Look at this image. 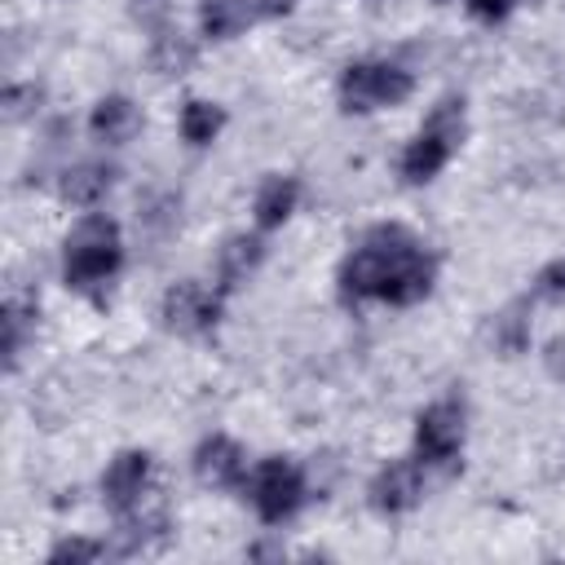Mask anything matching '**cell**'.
<instances>
[{"instance_id":"cell-7","label":"cell","mask_w":565,"mask_h":565,"mask_svg":"<svg viewBox=\"0 0 565 565\" xmlns=\"http://www.w3.org/2000/svg\"><path fill=\"white\" fill-rule=\"evenodd\" d=\"M225 291L212 278H177L159 296V327L177 340H199L212 335L225 318Z\"/></svg>"},{"instance_id":"cell-17","label":"cell","mask_w":565,"mask_h":565,"mask_svg":"<svg viewBox=\"0 0 565 565\" xmlns=\"http://www.w3.org/2000/svg\"><path fill=\"white\" fill-rule=\"evenodd\" d=\"M199 66V40L185 35L181 26H163L146 40V71L159 79H181Z\"/></svg>"},{"instance_id":"cell-27","label":"cell","mask_w":565,"mask_h":565,"mask_svg":"<svg viewBox=\"0 0 565 565\" xmlns=\"http://www.w3.org/2000/svg\"><path fill=\"white\" fill-rule=\"evenodd\" d=\"M543 366H547L552 380H565V335L547 340V349H543Z\"/></svg>"},{"instance_id":"cell-10","label":"cell","mask_w":565,"mask_h":565,"mask_svg":"<svg viewBox=\"0 0 565 565\" xmlns=\"http://www.w3.org/2000/svg\"><path fill=\"white\" fill-rule=\"evenodd\" d=\"M190 472L203 490H243L247 472H252V459H247V446L230 433H203L190 450Z\"/></svg>"},{"instance_id":"cell-18","label":"cell","mask_w":565,"mask_h":565,"mask_svg":"<svg viewBox=\"0 0 565 565\" xmlns=\"http://www.w3.org/2000/svg\"><path fill=\"white\" fill-rule=\"evenodd\" d=\"M0 327H4V371L13 375V371L22 366V353L35 344L40 300H35V296H18V291H9V296H4V309H0Z\"/></svg>"},{"instance_id":"cell-25","label":"cell","mask_w":565,"mask_h":565,"mask_svg":"<svg viewBox=\"0 0 565 565\" xmlns=\"http://www.w3.org/2000/svg\"><path fill=\"white\" fill-rule=\"evenodd\" d=\"M128 13L146 35L172 26V0H128Z\"/></svg>"},{"instance_id":"cell-11","label":"cell","mask_w":565,"mask_h":565,"mask_svg":"<svg viewBox=\"0 0 565 565\" xmlns=\"http://www.w3.org/2000/svg\"><path fill=\"white\" fill-rule=\"evenodd\" d=\"M154 490V455L141 450V446H124L106 459L102 477H97V494H102V508L115 516L124 508H132L137 499H146Z\"/></svg>"},{"instance_id":"cell-26","label":"cell","mask_w":565,"mask_h":565,"mask_svg":"<svg viewBox=\"0 0 565 565\" xmlns=\"http://www.w3.org/2000/svg\"><path fill=\"white\" fill-rule=\"evenodd\" d=\"M463 13L481 26H503L516 13V0H463Z\"/></svg>"},{"instance_id":"cell-22","label":"cell","mask_w":565,"mask_h":565,"mask_svg":"<svg viewBox=\"0 0 565 565\" xmlns=\"http://www.w3.org/2000/svg\"><path fill=\"white\" fill-rule=\"evenodd\" d=\"M102 556H115L110 543H106V539H88V534H62V539H53L49 552H44L49 565H93V561H102Z\"/></svg>"},{"instance_id":"cell-24","label":"cell","mask_w":565,"mask_h":565,"mask_svg":"<svg viewBox=\"0 0 565 565\" xmlns=\"http://www.w3.org/2000/svg\"><path fill=\"white\" fill-rule=\"evenodd\" d=\"M177 207H181L177 194H150V199L141 203V225H146L150 234H168V230L177 225Z\"/></svg>"},{"instance_id":"cell-1","label":"cell","mask_w":565,"mask_h":565,"mask_svg":"<svg viewBox=\"0 0 565 565\" xmlns=\"http://www.w3.org/2000/svg\"><path fill=\"white\" fill-rule=\"evenodd\" d=\"M437 274H441L437 252L411 225L375 221L335 260V300L344 309H362V305L415 309L433 296Z\"/></svg>"},{"instance_id":"cell-9","label":"cell","mask_w":565,"mask_h":565,"mask_svg":"<svg viewBox=\"0 0 565 565\" xmlns=\"http://www.w3.org/2000/svg\"><path fill=\"white\" fill-rule=\"evenodd\" d=\"M168 539H172V508H168V499L159 490H150L132 508L115 512V530H110V552L115 556L159 552Z\"/></svg>"},{"instance_id":"cell-31","label":"cell","mask_w":565,"mask_h":565,"mask_svg":"<svg viewBox=\"0 0 565 565\" xmlns=\"http://www.w3.org/2000/svg\"><path fill=\"white\" fill-rule=\"evenodd\" d=\"M49 4H62V0H49Z\"/></svg>"},{"instance_id":"cell-28","label":"cell","mask_w":565,"mask_h":565,"mask_svg":"<svg viewBox=\"0 0 565 565\" xmlns=\"http://www.w3.org/2000/svg\"><path fill=\"white\" fill-rule=\"evenodd\" d=\"M300 9V0H256V18L260 22H278V18H291Z\"/></svg>"},{"instance_id":"cell-21","label":"cell","mask_w":565,"mask_h":565,"mask_svg":"<svg viewBox=\"0 0 565 565\" xmlns=\"http://www.w3.org/2000/svg\"><path fill=\"white\" fill-rule=\"evenodd\" d=\"M44 102H49V88L40 79H9L0 93V115L4 124H26L44 110Z\"/></svg>"},{"instance_id":"cell-23","label":"cell","mask_w":565,"mask_h":565,"mask_svg":"<svg viewBox=\"0 0 565 565\" xmlns=\"http://www.w3.org/2000/svg\"><path fill=\"white\" fill-rule=\"evenodd\" d=\"M525 296H530V305H561V300H565V256L543 260V265L530 274Z\"/></svg>"},{"instance_id":"cell-14","label":"cell","mask_w":565,"mask_h":565,"mask_svg":"<svg viewBox=\"0 0 565 565\" xmlns=\"http://www.w3.org/2000/svg\"><path fill=\"white\" fill-rule=\"evenodd\" d=\"M141 124H146V115L137 106V97H128V93H102L88 106V124L84 128H88V141L93 146L119 150V146H128L141 132Z\"/></svg>"},{"instance_id":"cell-4","label":"cell","mask_w":565,"mask_h":565,"mask_svg":"<svg viewBox=\"0 0 565 565\" xmlns=\"http://www.w3.org/2000/svg\"><path fill=\"white\" fill-rule=\"evenodd\" d=\"M415 97V71L397 57H353L335 75L340 115H375L406 106Z\"/></svg>"},{"instance_id":"cell-19","label":"cell","mask_w":565,"mask_h":565,"mask_svg":"<svg viewBox=\"0 0 565 565\" xmlns=\"http://www.w3.org/2000/svg\"><path fill=\"white\" fill-rule=\"evenodd\" d=\"M225 124H230V115L212 97H185L181 110H177V132H181V141L190 150H207L225 132Z\"/></svg>"},{"instance_id":"cell-3","label":"cell","mask_w":565,"mask_h":565,"mask_svg":"<svg viewBox=\"0 0 565 565\" xmlns=\"http://www.w3.org/2000/svg\"><path fill=\"white\" fill-rule=\"evenodd\" d=\"M463 141H468V102H463V93H446L428 106L424 124L406 137V146L397 154L402 185H433L455 163Z\"/></svg>"},{"instance_id":"cell-20","label":"cell","mask_w":565,"mask_h":565,"mask_svg":"<svg viewBox=\"0 0 565 565\" xmlns=\"http://www.w3.org/2000/svg\"><path fill=\"white\" fill-rule=\"evenodd\" d=\"M530 309H534L530 296H516L508 309L494 313L490 331H494V349H499L503 358H516V353L530 349Z\"/></svg>"},{"instance_id":"cell-30","label":"cell","mask_w":565,"mask_h":565,"mask_svg":"<svg viewBox=\"0 0 565 565\" xmlns=\"http://www.w3.org/2000/svg\"><path fill=\"white\" fill-rule=\"evenodd\" d=\"M433 4H437V9H441V4H455V0H433Z\"/></svg>"},{"instance_id":"cell-15","label":"cell","mask_w":565,"mask_h":565,"mask_svg":"<svg viewBox=\"0 0 565 565\" xmlns=\"http://www.w3.org/2000/svg\"><path fill=\"white\" fill-rule=\"evenodd\" d=\"M300 199H305V181L296 172H265L252 190V225L265 234L282 230L300 212Z\"/></svg>"},{"instance_id":"cell-2","label":"cell","mask_w":565,"mask_h":565,"mask_svg":"<svg viewBox=\"0 0 565 565\" xmlns=\"http://www.w3.org/2000/svg\"><path fill=\"white\" fill-rule=\"evenodd\" d=\"M128 247H124V225L110 212H84L66 234H62V256H57V274L62 287L88 300H106V287L124 274Z\"/></svg>"},{"instance_id":"cell-8","label":"cell","mask_w":565,"mask_h":565,"mask_svg":"<svg viewBox=\"0 0 565 565\" xmlns=\"http://www.w3.org/2000/svg\"><path fill=\"white\" fill-rule=\"evenodd\" d=\"M424 490H428V468L415 459V455H397V459H384L371 481H366V508L375 516H406L424 503Z\"/></svg>"},{"instance_id":"cell-12","label":"cell","mask_w":565,"mask_h":565,"mask_svg":"<svg viewBox=\"0 0 565 565\" xmlns=\"http://www.w3.org/2000/svg\"><path fill=\"white\" fill-rule=\"evenodd\" d=\"M119 177H124V168H119L115 159L93 154V159L62 163V168L53 172V190H57V199H62L66 207H75V212H93V207H102V203L115 194Z\"/></svg>"},{"instance_id":"cell-29","label":"cell","mask_w":565,"mask_h":565,"mask_svg":"<svg viewBox=\"0 0 565 565\" xmlns=\"http://www.w3.org/2000/svg\"><path fill=\"white\" fill-rule=\"evenodd\" d=\"M265 556L282 561V543H252V547H247V561H265Z\"/></svg>"},{"instance_id":"cell-6","label":"cell","mask_w":565,"mask_h":565,"mask_svg":"<svg viewBox=\"0 0 565 565\" xmlns=\"http://www.w3.org/2000/svg\"><path fill=\"white\" fill-rule=\"evenodd\" d=\"M463 446H468V402L459 393H446L419 406L411 428V455L424 468H455Z\"/></svg>"},{"instance_id":"cell-16","label":"cell","mask_w":565,"mask_h":565,"mask_svg":"<svg viewBox=\"0 0 565 565\" xmlns=\"http://www.w3.org/2000/svg\"><path fill=\"white\" fill-rule=\"evenodd\" d=\"M256 0H199L194 9V26L203 44H230L238 35H247V26H256Z\"/></svg>"},{"instance_id":"cell-13","label":"cell","mask_w":565,"mask_h":565,"mask_svg":"<svg viewBox=\"0 0 565 565\" xmlns=\"http://www.w3.org/2000/svg\"><path fill=\"white\" fill-rule=\"evenodd\" d=\"M265 256H269V234H265V230L252 225V230L225 234L221 247H216V256H212V282H216L225 296H234V291H243V287L260 274Z\"/></svg>"},{"instance_id":"cell-5","label":"cell","mask_w":565,"mask_h":565,"mask_svg":"<svg viewBox=\"0 0 565 565\" xmlns=\"http://www.w3.org/2000/svg\"><path fill=\"white\" fill-rule=\"evenodd\" d=\"M243 499L252 503V516L265 525V530H282L291 525L313 490H309V472L305 463H296L291 455H265V459H252V472L243 481Z\"/></svg>"}]
</instances>
